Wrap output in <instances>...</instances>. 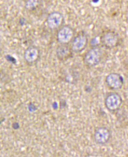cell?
Here are the masks:
<instances>
[{
	"instance_id": "cell-1",
	"label": "cell",
	"mask_w": 128,
	"mask_h": 157,
	"mask_svg": "<svg viewBox=\"0 0 128 157\" xmlns=\"http://www.w3.org/2000/svg\"><path fill=\"white\" fill-rule=\"evenodd\" d=\"M102 56V50L97 46L94 47L85 53L83 57V61L88 67H95L101 62Z\"/></svg>"
},
{
	"instance_id": "cell-2",
	"label": "cell",
	"mask_w": 128,
	"mask_h": 157,
	"mask_svg": "<svg viewBox=\"0 0 128 157\" xmlns=\"http://www.w3.org/2000/svg\"><path fill=\"white\" fill-rule=\"evenodd\" d=\"M100 42L103 47L107 49L115 48L120 42L119 35L114 30H107L101 36Z\"/></svg>"
},
{
	"instance_id": "cell-3",
	"label": "cell",
	"mask_w": 128,
	"mask_h": 157,
	"mask_svg": "<svg viewBox=\"0 0 128 157\" xmlns=\"http://www.w3.org/2000/svg\"><path fill=\"white\" fill-rule=\"evenodd\" d=\"M88 45V35L85 32L81 31L73 38L71 47L73 52L80 54L86 49Z\"/></svg>"
},
{
	"instance_id": "cell-4",
	"label": "cell",
	"mask_w": 128,
	"mask_h": 157,
	"mask_svg": "<svg viewBox=\"0 0 128 157\" xmlns=\"http://www.w3.org/2000/svg\"><path fill=\"white\" fill-rule=\"evenodd\" d=\"M123 104V99L119 94L111 92L106 97L104 104L106 109L110 112H115L119 110Z\"/></svg>"
},
{
	"instance_id": "cell-5",
	"label": "cell",
	"mask_w": 128,
	"mask_h": 157,
	"mask_svg": "<svg viewBox=\"0 0 128 157\" xmlns=\"http://www.w3.org/2000/svg\"><path fill=\"white\" fill-rule=\"evenodd\" d=\"M74 30L69 25H64L59 29L57 33V40L60 44H68L74 37Z\"/></svg>"
},
{
	"instance_id": "cell-6",
	"label": "cell",
	"mask_w": 128,
	"mask_h": 157,
	"mask_svg": "<svg viewBox=\"0 0 128 157\" xmlns=\"http://www.w3.org/2000/svg\"><path fill=\"white\" fill-rule=\"evenodd\" d=\"M64 21L63 15L59 11H53L50 13L46 19V23L50 30H56L60 28Z\"/></svg>"
},
{
	"instance_id": "cell-7",
	"label": "cell",
	"mask_w": 128,
	"mask_h": 157,
	"mask_svg": "<svg viewBox=\"0 0 128 157\" xmlns=\"http://www.w3.org/2000/svg\"><path fill=\"white\" fill-rule=\"evenodd\" d=\"M106 83L111 90H119L124 85L123 77L118 73H110L106 77Z\"/></svg>"
},
{
	"instance_id": "cell-8",
	"label": "cell",
	"mask_w": 128,
	"mask_h": 157,
	"mask_svg": "<svg viewBox=\"0 0 128 157\" xmlns=\"http://www.w3.org/2000/svg\"><path fill=\"white\" fill-rule=\"evenodd\" d=\"M111 137V132L108 128L99 127L95 130L94 140L96 144L103 145L107 144Z\"/></svg>"
},
{
	"instance_id": "cell-9",
	"label": "cell",
	"mask_w": 128,
	"mask_h": 157,
	"mask_svg": "<svg viewBox=\"0 0 128 157\" xmlns=\"http://www.w3.org/2000/svg\"><path fill=\"white\" fill-rule=\"evenodd\" d=\"M40 50L35 45H31L27 48L24 52V59L25 62L29 65L36 63L40 57Z\"/></svg>"
},
{
	"instance_id": "cell-10",
	"label": "cell",
	"mask_w": 128,
	"mask_h": 157,
	"mask_svg": "<svg viewBox=\"0 0 128 157\" xmlns=\"http://www.w3.org/2000/svg\"><path fill=\"white\" fill-rule=\"evenodd\" d=\"M72 49L68 44H60L56 48V54L57 59L60 61H65L72 55Z\"/></svg>"
},
{
	"instance_id": "cell-11",
	"label": "cell",
	"mask_w": 128,
	"mask_h": 157,
	"mask_svg": "<svg viewBox=\"0 0 128 157\" xmlns=\"http://www.w3.org/2000/svg\"><path fill=\"white\" fill-rule=\"evenodd\" d=\"M42 3V0H25V9L28 11L36 10L40 7Z\"/></svg>"
},
{
	"instance_id": "cell-12",
	"label": "cell",
	"mask_w": 128,
	"mask_h": 157,
	"mask_svg": "<svg viewBox=\"0 0 128 157\" xmlns=\"http://www.w3.org/2000/svg\"><path fill=\"white\" fill-rule=\"evenodd\" d=\"M19 127H20V126H19V124H18L17 123H14L13 124V128L14 129L17 130V129H18Z\"/></svg>"
},
{
	"instance_id": "cell-13",
	"label": "cell",
	"mask_w": 128,
	"mask_h": 157,
	"mask_svg": "<svg viewBox=\"0 0 128 157\" xmlns=\"http://www.w3.org/2000/svg\"></svg>"
}]
</instances>
